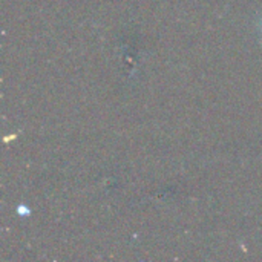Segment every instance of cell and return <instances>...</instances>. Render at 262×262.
<instances>
[{
	"label": "cell",
	"instance_id": "cell-1",
	"mask_svg": "<svg viewBox=\"0 0 262 262\" xmlns=\"http://www.w3.org/2000/svg\"><path fill=\"white\" fill-rule=\"evenodd\" d=\"M261 28H262V21H261Z\"/></svg>",
	"mask_w": 262,
	"mask_h": 262
}]
</instances>
